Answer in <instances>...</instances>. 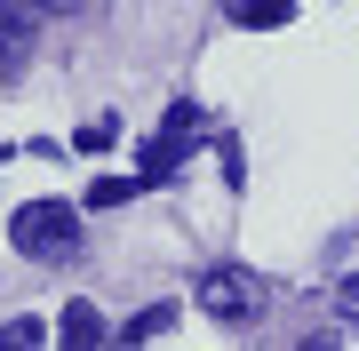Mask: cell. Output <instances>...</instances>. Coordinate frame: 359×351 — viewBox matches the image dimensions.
<instances>
[{
    "label": "cell",
    "mask_w": 359,
    "mask_h": 351,
    "mask_svg": "<svg viewBox=\"0 0 359 351\" xmlns=\"http://www.w3.org/2000/svg\"><path fill=\"white\" fill-rule=\"evenodd\" d=\"M16 247L25 256H72L80 247V208H65V200H32V208H16Z\"/></svg>",
    "instance_id": "1"
},
{
    "label": "cell",
    "mask_w": 359,
    "mask_h": 351,
    "mask_svg": "<svg viewBox=\"0 0 359 351\" xmlns=\"http://www.w3.org/2000/svg\"><path fill=\"white\" fill-rule=\"evenodd\" d=\"M200 296H208L216 319H248V312H256V280H248V272H208Z\"/></svg>",
    "instance_id": "2"
},
{
    "label": "cell",
    "mask_w": 359,
    "mask_h": 351,
    "mask_svg": "<svg viewBox=\"0 0 359 351\" xmlns=\"http://www.w3.org/2000/svg\"><path fill=\"white\" fill-rule=\"evenodd\" d=\"M104 336H112V327H104L96 303H72L65 312V351H104Z\"/></svg>",
    "instance_id": "3"
},
{
    "label": "cell",
    "mask_w": 359,
    "mask_h": 351,
    "mask_svg": "<svg viewBox=\"0 0 359 351\" xmlns=\"http://www.w3.org/2000/svg\"><path fill=\"white\" fill-rule=\"evenodd\" d=\"M0 351H48V327L40 319H8L0 327Z\"/></svg>",
    "instance_id": "4"
},
{
    "label": "cell",
    "mask_w": 359,
    "mask_h": 351,
    "mask_svg": "<svg viewBox=\"0 0 359 351\" xmlns=\"http://www.w3.org/2000/svg\"><path fill=\"white\" fill-rule=\"evenodd\" d=\"M240 25H256V32H264V25H287V0H248Z\"/></svg>",
    "instance_id": "5"
},
{
    "label": "cell",
    "mask_w": 359,
    "mask_h": 351,
    "mask_svg": "<svg viewBox=\"0 0 359 351\" xmlns=\"http://www.w3.org/2000/svg\"><path fill=\"white\" fill-rule=\"evenodd\" d=\"M160 327H168V303H152V312H136V319H128V343H152Z\"/></svg>",
    "instance_id": "6"
},
{
    "label": "cell",
    "mask_w": 359,
    "mask_h": 351,
    "mask_svg": "<svg viewBox=\"0 0 359 351\" xmlns=\"http://www.w3.org/2000/svg\"><path fill=\"white\" fill-rule=\"evenodd\" d=\"M72 144H80V152H104V144H112V120H88V128H80Z\"/></svg>",
    "instance_id": "7"
},
{
    "label": "cell",
    "mask_w": 359,
    "mask_h": 351,
    "mask_svg": "<svg viewBox=\"0 0 359 351\" xmlns=\"http://www.w3.org/2000/svg\"><path fill=\"white\" fill-rule=\"evenodd\" d=\"M335 303H344V319H359V272L344 280V296H335Z\"/></svg>",
    "instance_id": "8"
},
{
    "label": "cell",
    "mask_w": 359,
    "mask_h": 351,
    "mask_svg": "<svg viewBox=\"0 0 359 351\" xmlns=\"http://www.w3.org/2000/svg\"><path fill=\"white\" fill-rule=\"evenodd\" d=\"M8 40H25V16H0V56H8Z\"/></svg>",
    "instance_id": "9"
},
{
    "label": "cell",
    "mask_w": 359,
    "mask_h": 351,
    "mask_svg": "<svg viewBox=\"0 0 359 351\" xmlns=\"http://www.w3.org/2000/svg\"><path fill=\"white\" fill-rule=\"evenodd\" d=\"M304 351H335V343H327V336H320V343H304Z\"/></svg>",
    "instance_id": "10"
}]
</instances>
